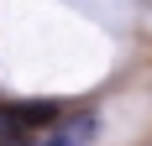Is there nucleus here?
Segmentation results:
<instances>
[{"mask_svg":"<svg viewBox=\"0 0 152 146\" xmlns=\"http://www.w3.org/2000/svg\"><path fill=\"white\" fill-rule=\"evenodd\" d=\"M100 136V110H68L47 136H37L31 146H89Z\"/></svg>","mask_w":152,"mask_h":146,"instance_id":"1","label":"nucleus"}]
</instances>
